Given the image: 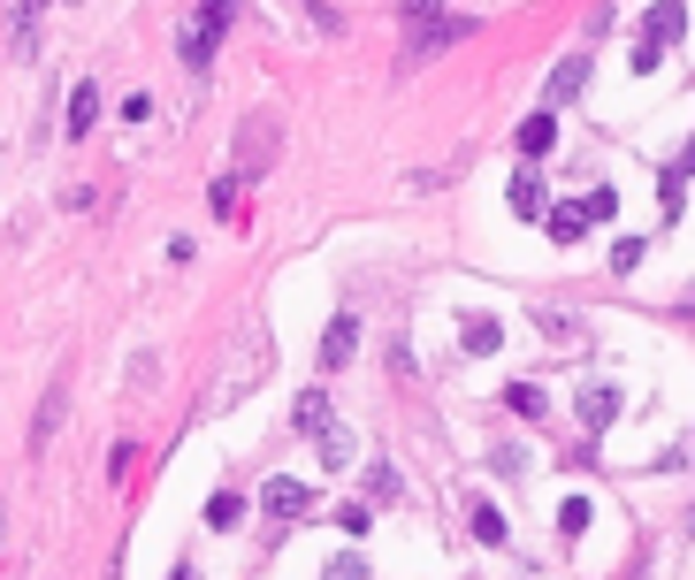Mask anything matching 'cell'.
<instances>
[{
	"label": "cell",
	"mask_w": 695,
	"mask_h": 580,
	"mask_svg": "<svg viewBox=\"0 0 695 580\" xmlns=\"http://www.w3.org/2000/svg\"><path fill=\"white\" fill-rule=\"evenodd\" d=\"M229 15H237V0H199V8L183 15V31H176L183 69H206V62H214V46H222V31H229Z\"/></svg>",
	"instance_id": "6da1fadb"
},
{
	"label": "cell",
	"mask_w": 695,
	"mask_h": 580,
	"mask_svg": "<svg viewBox=\"0 0 695 580\" xmlns=\"http://www.w3.org/2000/svg\"><path fill=\"white\" fill-rule=\"evenodd\" d=\"M619 405H627V398H619V382H588V390L573 398V413H581V428H588V435L612 428V421H619Z\"/></svg>",
	"instance_id": "7a4b0ae2"
},
{
	"label": "cell",
	"mask_w": 695,
	"mask_h": 580,
	"mask_svg": "<svg viewBox=\"0 0 695 580\" xmlns=\"http://www.w3.org/2000/svg\"><path fill=\"white\" fill-rule=\"evenodd\" d=\"M260 504H268L276 520H299V512L314 504V489H306V481H291V473H268V489H260Z\"/></svg>",
	"instance_id": "3957f363"
},
{
	"label": "cell",
	"mask_w": 695,
	"mask_h": 580,
	"mask_svg": "<svg viewBox=\"0 0 695 580\" xmlns=\"http://www.w3.org/2000/svg\"><path fill=\"white\" fill-rule=\"evenodd\" d=\"M581 85H588V54H565V62L550 69L542 100H550V108H565V100H581Z\"/></svg>",
	"instance_id": "277c9868"
},
{
	"label": "cell",
	"mask_w": 695,
	"mask_h": 580,
	"mask_svg": "<svg viewBox=\"0 0 695 580\" xmlns=\"http://www.w3.org/2000/svg\"><path fill=\"white\" fill-rule=\"evenodd\" d=\"M351 352H359V321H351V313H337V321L322 328V367L337 375V367H351Z\"/></svg>",
	"instance_id": "5b68a950"
},
{
	"label": "cell",
	"mask_w": 695,
	"mask_h": 580,
	"mask_svg": "<svg viewBox=\"0 0 695 580\" xmlns=\"http://www.w3.org/2000/svg\"><path fill=\"white\" fill-rule=\"evenodd\" d=\"M681 31H688V8H681V0H658V8H650V23H642V38H650V46H673Z\"/></svg>",
	"instance_id": "8992f818"
},
{
	"label": "cell",
	"mask_w": 695,
	"mask_h": 580,
	"mask_svg": "<svg viewBox=\"0 0 695 580\" xmlns=\"http://www.w3.org/2000/svg\"><path fill=\"white\" fill-rule=\"evenodd\" d=\"M513 145H520L527 160H542V153H550V145H558V123H550V108H542V115H527L520 131H513Z\"/></svg>",
	"instance_id": "52a82bcc"
},
{
	"label": "cell",
	"mask_w": 695,
	"mask_h": 580,
	"mask_svg": "<svg viewBox=\"0 0 695 580\" xmlns=\"http://www.w3.org/2000/svg\"><path fill=\"white\" fill-rule=\"evenodd\" d=\"M92 123H100V92H92V77L69 92V138H92Z\"/></svg>",
	"instance_id": "ba28073f"
},
{
	"label": "cell",
	"mask_w": 695,
	"mask_h": 580,
	"mask_svg": "<svg viewBox=\"0 0 695 580\" xmlns=\"http://www.w3.org/2000/svg\"><path fill=\"white\" fill-rule=\"evenodd\" d=\"M542 230H550L558 245H581V237H588V214H581V207H542Z\"/></svg>",
	"instance_id": "9c48e42d"
},
{
	"label": "cell",
	"mask_w": 695,
	"mask_h": 580,
	"mask_svg": "<svg viewBox=\"0 0 695 580\" xmlns=\"http://www.w3.org/2000/svg\"><path fill=\"white\" fill-rule=\"evenodd\" d=\"M459 344H467V352H474V359H490V352H497V344H505V328H497V321H490V313H467V328H459Z\"/></svg>",
	"instance_id": "30bf717a"
},
{
	"label": "cell",
	"mask_w": 695,
	"mask_h": 580,
	"mask_svg": "<svg viewBox=\"0 0 695 580\" xmlns=\"http://www.w3.org/2000/svg\"><path fill=\"white\" fill-rule=\"evenodd\" d=\"M61 413H69V390H61V382H54V390H46V405H38V421H31V450H38V443H46V435L61 428Z\"/></svg>",
	"instance_id": "8fae6325"
},
{
	"label": "cell",
	"mask_w": 695,
	"mask_h": 580,
	"mask_svg": "<svg viewBox=\"0 0 695 580\" xmlns=\"http://www.w3.org/2000/svg\"><path fill=\"white\" fill-rule=\"evenodd\" d=\"M237 520H245V497H229V489H214V497H206V527H214V535H229Z\"/></svg>",
	"instance_id": "7c38bea8"
},
{
	"label": "cell",
	"mask_w": 695,
	"mask_h": 580,
	"mask_svg": "<svg viewBox=\"0 0 695 580\" xmlns=\"http://www.w3.org/2000/svg\"><path fill=\"white\" fill-rule=\"evenodd\" d=\"M505 199H513V214H520V222H542V183H535V176H513V191H505Z\"/></svg>",
	"instance_id": "4fadbf2b"
},
{
	"label": "cell",
	"mask_w": 695,
	"mask_h": 580,
	"mask_svg": "<svg viewBox=\"0 0 695 580\" xmlns=\"http://www.w3.org/2000/svg\"><path fill=\"white\" fill-rule=\"evenodd\" d=\"M291 421H299V428H306V435H322V428H329V390H306Z\"/></svg>",
	"instance_id": "5bb4252c"
},
{
	"label": "cell",
	"mask_w": 695,
	"mask_h": 580,
	"mask_svg": "<svg viewBox=\"0 0 695 580\" xmlns=\"http://www.w3.org/2000/svg\"><path fill=\"white\" fill-rule=\"evenodd\" d=\"M397 489H405V481H397V466H390V458H374V466H367V497H374V504H390Z\"/></svg>",
	"instance_id": "9a60e30c"
},
{
	"label": "cell",
	"mask_w": 695,
	"mask_h": 580,
	"mask_svg": "<svg viewBox=\"0 0 695 580\" xmlns=\"http://www.w3.org/2000/svg\"><path fill=\"white\" fill-rule=\"evenodd\" d=\"M505 535H513V527H505V512H497V504H474V543H490V550H497Z\"/></svg>",
	"instance_id": "2e32d148"
},
{
	"label": "cell",
	"mask_w": 695,
	"mask_h": 580,
	"mask_svg": "<svg viewBox=\"0 0 695 580\" xmlns=\"http://www.w3.org/2000/svg\"><path fill=\"white\" fill-rule=\"evenodd\" d=\"M314 450H322V466H351V435L337 428V421H329V428L314 435Z\"/></svg>",
	"instance_id": "e0dca14e"
},
{
	"label": "cell",
	"mask_w": 695,
	"mask_h": 580,
	"mask_svg": "<svg viewBox=\"0 0 695 580\" xmlns=\"http://www.w3.org/2000/svg\"><path fill=\"white\" fill-rule=\"evenodd\" d=\"M237 191H245V176H214V191H206V207H214V214H237Z\"/></svg>",
	"instance_id": "ac0fdd59"
},
{
	"label": "cell",
	"mask_w": 695,
	"mask_h": 580,
	"mask_svg": "<svg viewBox=\"0 0 695 580\" xmlns=\"http://www.w3.org/2000/svg\"><path fill=\"white\" fill-rule=\"evenodd\" d=\"M642 253H650L642 237H619V245H612V268H619V276H635V268H642Z\"/></svg>",
	"instance_id": "d6986e66"
},
{
	"label": "cell",
	"mask_w": 695,
	"mask_h": 580,
	"mask_svg": "<svg viewBox=\"0 0 695 580\" xmlns=\"http://www.w3.org/2000/svg\"><path fill=\"white\" fill-rule=\"evenodd\" d=\"M581 527H588V497H565L558 504V535H581Z\"/></svg>",
	"instance_id": "ffe728a7"
},
{
	"label": "cell",
	"mask_w": 695,
	"mask_h": 580,
	"mask_svg": "<svg viewBox=\"0 0 695 580\" xmlns=\"http://www.w3.org/2000/svg\"><path fill=\"white\" fill-rule=\"evenodd\" d=\"M322 580H367V558L345 550V558H329V573H322Z\"/></svg>",
	"instance_id": "44dd1931"
},
{
	"label": "cell",
	"mask_w": 695,
	"mask_h": 580,
	"mask_svg": "<svg viewBox=\"0 0 695 580\" xmlns=\"http://www.w3.org/2000/svg\"><path fill=\"white\" fill-rule=\"evenodd\" d=\"M505 398H513V413H527V421H542V390H527V382H513Z\"/></svg>",
	"instance_id": "7402d4cb"
},
{
	"label": "cell",
	"mask_w": 695,
	"mask_h": 580,
	"mask_svg": "<svg viewBox=\"0 0 695 580\" xmlns=\"http://www.w3.org/2000/svg\"><path fill=\"white\" fill-rule=\"evenodd\" d=\"M581 214H588V222H612V214H619V199H612V191H588V199H581Z\"/></svg>",
	"instance_id": "603a6c76"
},
{
	"label": "cell",
	"mask_w": 695,
	"mask_h": 580,
	"mask_svg": "<svg viewBox=\"0 0 695 580\" xmlns=\"http://www.w3.org/2000/svg\"><path fill=\"white\" fill-rule=\"evenodd\" d=\"M658 62H665V46H650V38H635V77H650Z\"/></svg>",
	"instance_id": "cb8c5ba5"
},
{
	"label": "cell",
	"mask_w": 695,
	"mask_h": 580,
	"mask_svg": "<svg viewBox=\"0 0 695 580\" xmlns=\"http://www.w3.org/2000/svg\"><path fill=\"white\" fill-rule=\"evenodd\" d=\"M169 580H199V573H191V566H176V573H169Z\"/></svg>",
	"instance_id": "d4e9b609"
},
{
	"label": "cell",
	"mask_w": 695,
	"mask_h": 580,
	"mask_svg": "<svg viewBox=\"0 0 695 580\" xmlns=\"http://www.w3.org/2000/svg\"><path fill=\"white\" fill-rule=\"evenodd\" d=\"M31 8H46V0H23V15H31Z\"/></svg>",
	"instance_id": "484cf974"
}]
</instances>
